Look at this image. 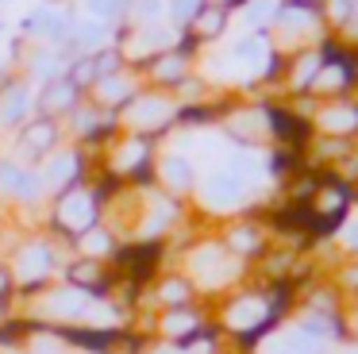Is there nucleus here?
<instances>
[{"label":"nucleus","mask_w":358,"mask_h":354,"mask_svg":"<svg viewBox=\"0 0 358 354\" xmlns=\"http://www.w3.org/2000/svg\"><path fill=\"white\" fill-rule=\"evenodd\" d=\"M96 192L81 189V185H70L66 192H58V227L70 231L73 239L85 235L89 227H96Z\"/></svg>","instance_id":"nucleus-1"},{"label":"nucleus","mask_w":358,"mask_h":354,"mask_svg":"<svg viewBox=\"0 0 358 354\" xmlns=\"http://www.w3.org/2000/svg\"><path fill=\"white\" fill-rule=\"evenodd\" d=\"M308 212H312V223H316V231L335 227V223L343 220V212H347V189H343L339 181H324L316 192H312Z\"/></svg>","instance_id":"nucleus-2"},{"label":"nucleus","mask_w":358,"mask_h":354,"mask_svg":"<svg viewBox=\"0 0 358 354\" xmlns=\"http://www.w3.org/2000/svg\"><path fill=\"white\" fill-rule=\"evenodd\" d=\"M78 97H81V89L70 77H55V81H47L39 92V112L47 115V120H55V115H62V112H73V108H78Z\"/></svg>","instance_id":"nucleus-3"},{"label":"nucleus","mask_w":358,"mask_h":354,"mask_svg":"<svg viewBox=\"0 0 358 354\" xmlns=\"http://www.w3.org/2000/svg\"><path fill=\"white\" fill-rule=\"evenodd\" d=\"M266 112V120H270V131L281 139L285 146H304L308 143V120H301V115H293V112H285V108H262Z\"/></svg>","instance_id":"nucleus-4"},{"label":"nucleus","mask_w":358,"mask_h":354,"mask_svg":"<svg viewBox=\"0 0 358 354\" xmlns=\"http://www.w3.org/2000/svg\"><path fill=\"white\" fill-rule=\"evenodd\" d=\"M24 31H31V35L39 38H50V43H58V38H66L73 31L70 15L58 12V8H39V12H31L24 20Z\"/></svg>","instance_id":"nucleus-5"},{"label":"nucleus","mask_w":358,"mask_h":354,"mask_svg":"<svg viewBox=\"0 0 358 354\" xmlns=\"http://www.w3.org/2000/svg\"><path fill=\"white\" fill-rule=\"evenodd\" d=\"M50 250L43 243H31V246H24L20 250V258H16V274L24 277V285L27 289H35V285H43V277L50 274Z\"/></svg>","instance_id":"nucleus-6"},{"label":"nucleus","mask_w":358,"mask_h":354,"mask_svg":"<svg viewBox=\"0 0 358 354\" xmlns=\"http://www.w3.org/2000/svg\"><path fill=\"white\" fill-rule=\"evenodd\" d=\"M224 27H227V12H224V8L204 4L201 12L193 15V23L185 27V35H189V38H196V43H212V38L224 35Z\"/></svg>","instance_id":"nucleus-7"},{"label":"nucleus","mask_w":358,"mask_h":354,"mask_svg":"<svg viewBox=\"0 0 358 354\" xmlns=\"http://www.w3.org/2000/svg\"><path fill=\"white\" fill-rule=\"evenodd\" d=\"M189 54H181L178 46L173 50H162V54H155L150 58V73H155V81H162V85H181L185 81V66H189Z\"/></svg>","instance_id":"nucleus-8"},{"label":"nucleus","mask_w":358,"mask_h":354,"mask_svg":"<svg viewBox=\"0 0 358 354\" xmlns=\"http://www.w3.org/2000/svg\"><path fill=\"white\" fill-rule=\"evenodd\" d=\"M27 108H31V92H27V85L12 81L0 89V123H20L27 115Z\"/></svg>","instance_id":"nucleus-9"},{"label":"nucleus","mask_w":358,"mask_h":354,"mask_svg":"<svg viewBox=\"0 0 358 354\" xmlns=\"http://www.w3.org/2000/svg\"><path fill=\"white\" fill-rule=\"evenodd\" d=\"M66 281L73 285V289H81V292H101L104 289V266L96 258H81V262H73L70 269H66Z\"/></svg>","instance_id":"nucleus-10"},{"label":"nucleus","mask_w":358,"mask_h":354,"mask_svg":"<svg viewBox=\"0 0 358 354\" xmlns=\"http://www.w3.org/2000/svg\"><path fill=\"white\" fill-rule=\"evenodd\" d=\"M162 331L170 339H178V343H189L193 335H201V316L189 312V308H170L162 320Z\"/></svg>","instance_id":"nucleus-11"},{"label":"nucleus","mask_w":358,"mask_h":354,"mask_svg":"<svg viewBox=\"0 0 358 354\" xmlns=\"http://www.w3.org/2000/svg\"><path fill=\"white\" fill-rule=\"evenodd\" d=\"M55 139H58V127H55V120H47V115H43V120H35L31 127L24 131V150L39 158V154H47L50 146H55Z\"/></svg>","instance_id":"nucleus-12"},{"label":"nucleus","mask_w":358,"mask_h":354,"mask_svg":"<svg viewBox=\"0 0 358 354\" xmlns=\"http://www.w3.org/2000/svg\"><path fill=\"white\" fill-rule=\"evenodd\" d=\"M158 266V246H131V250H124V269L135 277V281H143V277H150Z\"/></svg>","instance_id":"nucleus-13"},{"label":"nucleus","mask_w":358,"mask_h":354,"mask_svg":"<svg viewBox=\"0 0 358 354\" xmlns=\"http://www.w3.org/2000/svg\"><path fill=\"white\" fill-rule=\"evenodd\" d=\"M66 339L78 346H85V351H96V354H108L112 346L120 343V331H85V327H73L66 331Z\"/></svg>","instance_id":"nucleus-14"},{"label":"nucleus","mask_w":358,"mask_h":354,"mask_svg":"<svg viewBox=\"0 0 358 354\" xmlns=\"http://www.w3.org/2000/svg\"><path fill=\"white\" fill-rule=\"evenodd\" d=\"M239 197H243V177H235L231 169L208 177V200H216V204H231V200H239Z\"/></svg>","instance_id":"nucleus-15"},{"label":"nucleus","mask_w":358,"mask_h":354,"mask_svg":"<svg viewBox=\"0 0 358 354\" xmlns=\"http://www.w3.org/2000/svg\"><path fill=\"white\" fill-rule=\"evenodd\" d=\"M320 123H324L331 135H350V131H358V108L355 104H335L324 112Z\"/></svg>","instance_id":"nucleus-16"},{"label":"nucleus","mask_w":358,"mask_h":354,"mask_svg":"<svg viewBox=\"0 0 358 354\" xmlns=\"http://www.w3.org/2000/svg\"><path fill=\"white\" fill-rule=\"evenodd\" d=\"M78 174H81V158L78 154H62V158H55V166H50L47 177L58 192H66L70 185H78Z\"/></svg>","instance_id":"nucleus-17"},{"label":"nucleus","mask_w":358,"mask_h":354,"mask_svg":"<svg viewBox=\"0 0 358 354\" xmlns=\"http://www.w3.org/2000/svg\"><path fill=\"white\" fill-rule=\"evenodd\" d=\"M96 97H101V104H124L127 97H131V89H127V81L124 77H101V81H96Z\"/></svg>","instance_id":"nucleus-18"},{"label":"nucleus","mask_w":358,"mask_h":354,"mask_svg":"<svg viewBox=\"0 0 358 354\" xmlns=\"http://www.w3.org/2000/svg\"><path fill=\"white\" fill-rule=\"evenodd\" d=\"M162 177H166V185H173V189H189V185H193V166L173 154V158L162 162Z\"/></svg>","instance_id":"nucleus-19"},{"label":"nucleus","mask_w":358,"mask_h":354,"mask_svg":"<svg viewBox=\"0 0 358 354\" xmlns=\"http://www.w3.org/2000/svg\"><path fill=\"white\" fill-rule=\"evenodd\" d=\"M173 115V108L166 104V100H139V112H135V120H147V127H162L166 120Z\"/></svg>","instance_id":"nucleus-20"},{"label":"nucleus","mask_w":358,"mask_h":354,"mask_svg":"<svg viewBox=\"0 0 358 354\" xmlns=\"http://www.w3.org/2000/svg\"><path fill=\"white\" fill-rule=\"evenodd\" d=\"M70 81L78 85V89H89V85H96V81H101V77H96V58H93V54H85V58H78V62H73Z\"/></svg>","instance_id":"nucleus-21"},{"label":"nucleus","mask_w":358,"mask_h":354,"mask_svg":"<svg viewBox=\"0 0 358 354\" xmlns=\"http://www.w3.org/2000/svg\"><path fill=\"white\" fill-rule=\"evenodd\" d=\"M204 8V0H170V8H166V12H170V20L178 23V27H189V23H193V15L201 12Z\"/></svg>","instance_id":"nucleus-22"},{"label":"nucleus","mask_w":358,"mask_h":354,"mask_svg":"<svg viewBox=\"0 0 358 354\" xmlns=\"http://www.w3.org/2000/svg\"><path fill=\"white\" fill-rule=\"evenodd\" d=\"M189 292H193V289H189V281H181V277H170V281L162 285V300L170 308H185L189 304Z\"/></svg>","instance_id":"nucleus-23"},{"label":"nucleus","mask_w":358,"mask_h":354,"mask_svg":"<svg viewBox=\"0 0 358 354\" xmlns=\"http://www.w3.org/2000/svg\"><path fill=\"white\" fill-rule=\"evenodd\" d=\"M278 8H281L278 0H255V4H250V15H247V20L255 23L258 31H266V23L278 20Z\"/></svg>","instance_id":"nucleus-24"},{"label":"nucleus","mask_w":358,"mask_h":354,"mask_svg":"<svg viewBox=\"0 0 358 354\" xmlns=\"http://www.w3.org/2000/svg\"><path fill=\"white\" fill-rule=\"evenodd\" d=\"M39 192H43V174H35V169H24V177H20V189H16V200L31 204V200H39Z\"/></svg>","instance_id":"nucleus-25"},{"label":"nucleus","mask_w":358,"mask_h":354,"mask_svg":"<svg viewBox=\"0 0 358 354\" xmlns=\"http://www.w3.org/2000/svg\"><path fill=\"white\" fill-rule=\"evenodd\" d=\"M20 177H24V169L16 162H0V197H16Z\"/></svg>","instance_id":"nucleus-26"},{"label":"nucleus","mask_w":358,"mask_h":354,"mask_svg":"<svg viewBox=\"0 0 358 354\" xmlns=\"http://www.w3.org/2000/svg\"><path fill=\"white\" fill-rule=\"evenodd\" d=\"M162 12H166V0H135V20L143 27H155Z\"/></svg>","instance_id":"nucleus-27"},{"label":"nucleus","mask_w":358,"mask_h":354,"mask_svg":"<svg viewBox=\"0 0 358 354\" xmlns=\"http://www.w3.org/2000/svg\"><path fill=\"white\" fill-rule=\"evenodd\" d=\"M127 8V0H89V15H93L96 23H104V20H116L120 12Z\"/></svg>","instance_id":"nucleus-28"},{"label":"nucleus","mask_w":358,"mask_h":354,"mask_svg":"<svg viewBox=\"0 0 358 354\" xmlns=\"http://www.w3.org/2000/svg\"><path fill=\"white\" fill-rule=\"evenodd\" d=\"M78 243L85 246V250H96V254L112 250V239H108V231H101V227H89L85 235H78Z\"/></svg>","instance_id":"nucleus-29"},{"label":"nucleus","mask_w":358,"mask_h":354,"mask_svg":"<svg viewBox=\"0 0 358 354\" xmlns=\"http://www.w3.org/2000/svg\"><path fill=\"white\" fill-rule=\"evenodd\" d=\"M96 77H116L120 73V50H96Z\"/></svg>","instance_id":"nucleus-30"},{"label":"nucleus","mask_w":358,"mask_h":354,"mask_svg":"<svg viewBox=\"0 0 358 354\" xmlns=\"http://www.w3.org/2000/svg\"><path fill=\"white\" fill-rule=\"evenodd\" d=\"M324 12H327V20H331V23L347 27L350 12H355V0H327V4H324Z\"/></svg>","instance_id":"nucleus-31"},{"label":"nucleus","mask_w":358,"mask_h":354,"mask_svg":"<svg viewBox=\"0 0 358 354\" xmlns=\"http://www.w3.org/2000/svg\"><path fill=\"white\" fill-rule=\"evenodd\" d=\"M8 292H12V274L0 266V300H8Z\"/></svg>","instance_id":"nucleus-32"},{"label":"nucleus","mask_w":358,"mask_h":354,"mask_svg":"<svg viewBox=\"0 0 358 354\" xmlns=\"http://www.w3.org/2000/svg\"><path fill=\"white\" fill-rule=\"evenodd\" d=\"M204 4H212V8H224V12H231V8L247 4V0H204Z\"/></svg>","instance_id":"nucleus-33"},{"label":"nucleus","mask_w":358,"mask_h":354,"mask_svg":"<svg viewBox=\"0 0 358 354\" xmlns=\"http://www.w3.org/2000/svg\"><path fill=\"white\" fill-rule=\"evenodd\" d=\"M0 323H4V300H0Z\"/></svg>","instance_id":"nucleus-34"},{"label":"nucleus","mask_w":358,"mask_h":354,"mask_svg":"<svg viewBox=\"0 0 358 354\" xmlns=\"http://www.w3.org/2000/svg\"><path fill=\"white\" fill-rule=\"evenodd\" d=\"M281 354H285V351H281Z\"/></svg>","instance_id":"nucleus-35"}]
</instances>
